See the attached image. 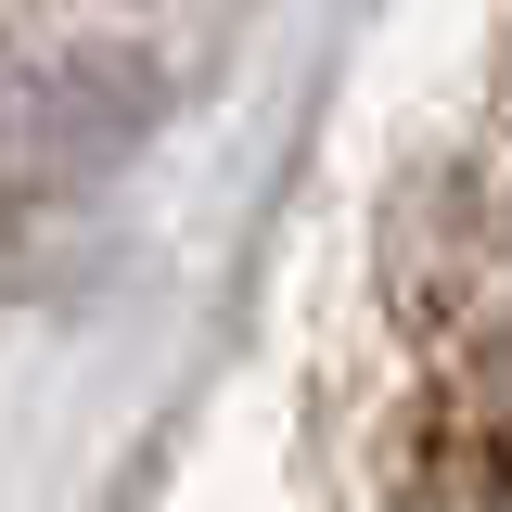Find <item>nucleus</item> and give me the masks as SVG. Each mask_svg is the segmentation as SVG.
Here are the masks:
<instances>
[{"label": "nucleus", "mask_w": 512, "mask_h": 512, "mask_svg": "<svg viewBox=\"0 0 512 512\" xmlns=\"http://www.w3.org/2000/svg\"><path fill=\"white\" fill-rule=\"evenodd\" d=\"M154 116H167V77H154V52H128V39H64V52H26L0 77V154L26 180H52V192L128 167Z\"/></svg>", "instance_id": "nucleus-1"}, {"label": "nucleus", "mask_w": 512, "mask_h": 512, "mask_svg": "<svg viewBox=\"0 0 512 512\" xmlns=\"http://www.w3.org/2000/svg\"><path fill=\"white\" fill-rule=\"evenodd\" d=\"M500 141H512V52H500Z\"/></svg>", "instance_id": "nucleus-2"}]
</instances>
